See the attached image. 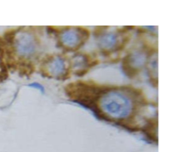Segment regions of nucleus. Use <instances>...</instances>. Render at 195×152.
I'll return each instance as SVG.
<instances>
[{
	"instance_id": "nucleus-1",
	"label": "nucleus",
	"mask_w": 195,
	"mask_h": 152,
	"mask_svg": "<svg viewBox=\"0 0 195 152\" xmlns=\"http://www.w3.org/2000/svg\"><path fill=\"white\" fill-rule=\"evenodd\" d=\"M103 109L113 116L124 118L130 113V104L125 97L120 94H110L104 99Z\"/></svg>"
}]
</instances>
